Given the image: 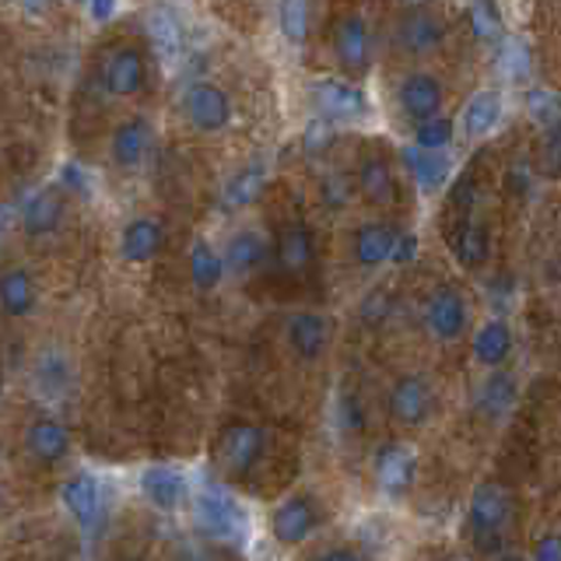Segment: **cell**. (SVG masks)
Returning <instances> with one entry per match:
<instances>
[{
  "label": "cell",
  "instance_id": "f35d334b",
  "mask_svg": "<svg viewBox=\"0 0 561 561\" xmlns=\"http://www.w3.org/2000/svg\"><path fill=\"white\" fill-rule=\"evenodd\" d=\"M333 137H337V119H330V116H312L309 123H306V134H302V140H306V151L309 154H320V151H327L330 145H333Z\"/></svg>",
  "mask_w": 561,
  "mask_h": 561
},
{
  "label": "cell",
  "instance_id": "2e32d148",
  "mask_svg": "<svg viewBox=\"0 0 561 561\" xmlns=\"http://www.w3.org/2000/svg\"><path fill=\"white\" fill-rule=\"evenodd\" d=\"M140 491H145V499L158 513H175L186 499V478H183V470L154 463L140 470Z\"/></svg>",
  "mask_w": 561,
  "mask_h": 561
},
{
  "label": "cell",
  "instance_id": "5b68a950",
  "mask_svg": "<svg viewBox=\"0 0 561 561\" xmlns=\"http://www.w3.org/2000/svg\"><path fill=\"white\" fill-rule=\"evenodd\" d=\"M467 320H470V309L460 291L449 285L432 291V298L425 302V323L435 333V341H443V344L460 341L467 330Z\"/></svg>",
  "mask_w": 561,
  "mask_h": 561
},
{
  "label": "cell",
  "instance_id": "4fadbf2b",
  "mask_svg": "<svg viewBox=\"0 0 561 561\" xmlns=\"http://www.w3.org/2000/svg\"><path fill=\"white\" fill-rule=\"evenodd\" d=\"M64 197H60V190H53V186H39V190H32L25 204H22V228H25V236L32 239H39V236H53L57 228L64 225Z\"/></svg>",
  "mask_w": 561,
  "mask_h": 561
},
{
  "label": "cell",
  "instance_id": "4316f807",
  "mask_svg": "<svg viewBox=\"0 0 561 561\" xmlns=\"http://www.w3.org/2000/svg\"><path fill=\"white\" fill-rule=\"evenodd\" d=\"M473 358L488 368L505 365V358L513 355V330L505 320H488L478 333H473Z\"/></svg>",
  "mask_w": 561,
  "mask_h": 561
},
{
  "label": "cell",
  "instance_id": "5bb4252c",
  "mask_svg": "<svg viewBox=\"0 0 561 561\" xmlns=\"http://www.w3.org/2000/svg\"><path fill=\"white\" fill-rule=\"evenodd\" d=\"M390 414L400 421V425H421L432 414V386L421 376H400L390 390Z\"/></svg>",
  "mask_w": 561,
  "mask_h": 561
},
{
  "label": "cell",
  "instance_id": "8fae6325",
  "mask_svg": "<svg viewBox=\"0 0 561 561\" xmlns=\"http://www.w3.org/2000/svg\"><path fill=\"white\" fill-rule=\"evenodd\" d=\"M397 39L403 49L414 53V57H425V53L443 46L446 25L438 22V14H432L428 8H408L397 22Z\"/></svg>",
  "mask_w": 561,
  "mask_h": 561
},
{
  "label": "cell",
  "instance_id": "83f0119b",
  "mask_svg": "<svg viewBox=\"0 0 561 561\" xmlns=\"http://www.w3.org/2000/svg\"><path fill=\"white\" fill-rule=\"evenodd\" d=\"M358 190L365 193V201L373 204H393L397 201V175L393 165L382 154L365 158L358 165Z\"/></svg>",
  "mask_w": 561,
  "mask_h": 561
},
{
  "label": "cell",
  "instance_id": "816d5d0a",
  "mask_svg": "<svg viewBox=\"0 0 561 561\" xmlns=\"http://www.w3.org/2000/svg\"><path fill=\"white\" fill-rule=\"evenodd\" d=\"M75 4H88V0H75Z\"/></svg>",
  "mask_w": 561,
  "mask_h": 561
},
{
  "label": "cell",
  "instance_id": "d6a6232c",
  "mask_svg": "<svg viewBox=\"0 0 561 561\" xmlns=\"http://www.w3.org/2000/svg\"><path fill=\"white\" fill-rule=\"evenodd\" d=\"M499 78L508 81V84H519L530 78V70H534V53L530 46H526L523 39H516V35H505V39L499 43Z\"/></svg>",
  "mask_w": 561,
  "mask_h": 561
},
{
  "label": "cell",
  "instance_id": "ee69618b",
  "mask_svg": "<svg viewBox=\"0 0 561 561\" xmlns=\"http://www.w3.org/2000/svg\"><path fill=\"white\" fill-rule=\"evenodd\" d=\"M543 165H548V172L561 175V127L548 130V145H543Z\"/></svg>",
  "mask_w": 561,
  "mask_h": 561
},
{
  "label": "cell",
  "instance_id": "9a60e30c",
  "mask_svg": "<svg viewBox=\"0 0 561 561\" xmlns=\"http://www.w3.org/2000/svg\"><path fill=\"white\" fill-rule=\"evenodd\" d=\"M285 341L295 351V358L316 362L323 358V351L330 344V323L320 312H295L285 327Z\"/></svg>",
  "mask_w": 561,
  "mask_h": 561
},
{
  "label": "cell",
  "instance_id": "7402d4cb",
  "mask_svg": "<svg viewBox=\"0 0 561 561\" xmlns=\"http://www.w3.org/2000/svg\"><path fill=\"white\" fill-rule=\"evenodd\" d=\"M154 145V134H151V123L148 119H127L119 123V127L113 130V162L123 165V169H134L148 158Z\"/></svg>",
  "mask_w": 561,
  "mask_h": 561
},
{
  "label": "cell",
  "instance_id": "bcb514c9",
  "mask_svg": "<svg viewBox=\"0 0 561 561\" xmlns=\"http://www.w3.org/2000/svg\"><path fill=\"white\" fill-rule=\"evenodd\" d=\"M534 558H540V561H561V534L540 537L537 548H534Z\"/></svg>",
  "mask_w": 561,
  "mask_h": 561
},
{
  "label": "cell",
  "instance_id": "ab89813d",
  "mask_svg": "<svg viewBox=\"0 0 561 561\" xmlns=\"http://www.w3.org/2000/svg\"><path fill=\"white\" fill-rule=\"evenodd\" d=\"M35 376H39L46 393H60L67 386V362L57 355V351H46V355L39 358V368H35Z\"/></svg>",
  "mask_w": 561,
  "mask_h": 561
},
{
  "label": "cell",
  "instance_id": "74e56055",
  "mask_svg": "<svg viewBox=\"0 0 561 561\" xmlns=\"http://www.w3.org/2000/svg\"><path fill=\"white\" fill-rule=\"evenodd\" d=\"M453 119L449 116H428V119H421L417 123V130H414V145L421 148H432V151H446L453 145Z\"/></svg>",
  "mask_w": 561,
  "mask_h": 561
},
{
  "label": "cell",
  "instance_id": "b9f144b4",
  "mask_svg": "<svg viewBox=\"0 0 561 561\" xmlns=\"http://www.w3.org/2000/svg\"><path fill=\"white\" fill-rule=\"evenodd\" d=\"M393 312V298L386 295V291H373L362 302V320L365 323H379V320H386V316Z\"/></svg>",
  "mask_w": 561,
  "mask_h": 561
},
{
  "label": "cell",
  "instance_id": "d590c367",
  "mask_svg": "<svg viewBox=\"0 0 561 561\" xmlns=\"http://www.w3.org/2000/svg\"><path fill=\"white\" fill-rule=\"evenodd\" d=\"M277 22H280V35H285L291 46H302L309 32V0H280Z\"/></svg>",
  "mask_w": 561,
  "mask_h": 561
},
{
  "label": "cell",
  "instance_id": "7a4b0ae2",
  "mask_svg": "<svg viewBox=\"0 0 561 561\" xmlns=\"http://www.w3.org/2000/svg\"><path fill=\"white\" fill-rule=\"evenodd\" d=\"M309 95L316 113H323L337 123H355V119H368L373 113V102H368V92L358 88L355 81H337V78H323L309 84Z\"/></svg>",
  "mask_w": 561,
  "mask_h": 561
},
{
  "label": "cell",
  "instance_id": "d4e9b609",
  "mask_svg": "<svg viewBox=\"0 0 561 561\" xmlns=\"http://www.w3.org/2000/svg\"><path fill=\"white\" fill-rule=\"evenodd\" d=\"M263 186H267V162H250V165H242L232 180L225 183L221 190V207L225 210H242V207H250Z\"/></svg>",
  "mask_w": 561,
  "mask_h": 561
},
{
  "label": "cell",
  "instance_id": "f6af8a7d",
  "mask_svg": "<svg viewBox=\"0 0 561 561\" xmlns=\"http://www.w3.org/2000/svg\"><path fill=\"white\" fill-rule=\"evenodd\" d=\"M60 180H64V186H70L75 193H88L92 186V180H88V169H81V165H64V172H60Z\"/></svg>",
  "mask_w": 561,
  "mask_h": 561
},
{
  "label": "cell",
  "instance_id": "8992f818",
  "mask_svg": "<svg viewBox=\"0 0 561 561\" xmlns=\"http://www.w3.org/2000/svg\"><path fill=\"white\" fill-rule=\"evenodd\" d=\"M333 53L351 75H365L373 67V32H368V22L362 14H344L333 25Z\"/></svg>",
  "mask_w": 561,
  "mask_h": 561
},
{
  "label": "cell",
  "instance_id": "3957f363",
  "mask_svg": "<svg viewBox=\"0 0 561 561\" xmlns=\"http://www.w3.org/2000/svg\"><path fill=\"white\" fill-rule=\"evenodd\" d=\"M183 113L197 130L218 134V130L228 127V123H232V102H228V95L221 92L218 84L197 81V84H190L183 92Z\"/></svg>",
  "mask_w": 561,
  "mask_h": 561
},
{
  "label": "cell",
  "instance_id": "ffe728a7",
  "mask_svg": "<svg viewBox=\"0 0 561 561\" xmlns=\"http://www.w3.org/2000/svg\"><path fill=\"white\" fill-rule=\"evenodd\" d=\"M397 239H400V228L368 221V225H362L358 232H355V242H351V250H355V260L362 263V267H379V263H390L393 260Z\"/></svg>",
  "mask_w": 561,
  "mask_h": 561
},
{
  "label": "cell",
  "instance_id": "f546056e",
  "mask_svg": "<svg viewBox=\"0 0 561 561\" xmlns=\"http://www.w3.org/2000/svg\"><path fill=\"white\" fill-rule=\"evenodd\" d=\"M263 256H267V239H263L260 232H253V228H242V232H236L232 239H228L225 245V263L228 271L245 277L250 271H256Z\"/></svg>",
  "mask_w": 561,
  "mask_h": 561
},
{
  "label": "cell",
  "instance_id": "ba28073f",
  "mask_svg": "<svg viewBox=\"0 0 561 561\" xmlns=\"http://www.w3.org/2000/svg\"><path fill=\"white\" fill-rule=\"evenodd\" d=\"M145 78H148V64L137 46H119L102 60V84L110 95L130 99L145 88Z\"/></svg>",
  "mask_w": 561,
  "mask_h": 561
},
{
  "label": "cell",
  "instance_id": "1f68e13d",
  "mask_svg": "<svg viewBox=\"0 0 561 561\" xmlns=\"http://www.w3.org/2000/svg\"><path fill=\"white\" fill-rule=\"evenodd\" d=\"M0 302H4L8 316H28L35 309V280L25 267H11L0 277Z\"/></svg>",
  "mask_w": 561,
  "mask_h": 561
},
{
  "label": "cell",
  "instance_id": "8d00e7d4",
  "mask_svg": "<svg viewBox=\"0 0 561 561\" xmlns=\"http://www.w3.org/2000/svg\"><path fill=\"white\" fill-rule=\"evenodd\" d=\"M456 253L467 263V267H478V263L488 260L491 253V239H488V228L478 225V221H467L460 228V236H456Z\"/></svg>",
  "mask_w": 561,
  "mask_h": 561
},
{
  "label": "cell",
  "instance_id": "c3c4849f",
  "mask_svg": "<svg viewBox=\"0 0 561 561\" xmlns=\"http://www.w3.org/2000/svg\"><path fill=\"white\" fill-rule=\"evenodd\" d=\"M88 14H92V22H110V18L116 14V0H88Z\"/></svg>",
  "mask_w": 561,
  "mask_h": 561
},
{
  "label": "cell",
  "instance_id": "e575fe53",
  "mask_svg": "<svg viewBox=\"0 0 561 561\" xmlns=\"http://www.w3.org/2000/svg\"><path fill=\"white\" fill-rule=\"evenodd\" d=\"M470 28H473V39H481V43L505 39V18L495 0H470Z\"/></svg>",
  "mask_w": 561,
  "mask_h": 561
},
{
  "label": "cell",
  "instance_id": "ac0fdd59",
  "mask_svg": "<svg viewBox=\"0 0 561 561\" xmlns=\"http://www.w3.org/2000/svg\"><path fill=\"white\" fill-rule=\"evenodd\" d=\"M403 169L411 172V180L421 193H438L446 186L449 172H453V162L446 151H432V148H421V145H411L403 148Z\"/></svg>",
  "mask_w": 561,
  "mask_h": 561
},
{
  "label": "cell",
  "instance_id": "836d02e7",
  "mask_svg": "<svg viewBox=\"0 0 561 561\" xmlns=\"http://www.w3.org/2000/svg\"><path fill=\"white\" fill-rule=\"evenodd\" d=\"M526 116H530L543 134L558 130L561 127V95L554 88H530V92H526Z\"/></svg>",
  "mask_w": 561,
  "mask_h": 561
},
{
  "label": "cell",
  "instance_id": "cb8c5ba5",
  "mask_svg": "<svg viewBox=\"0 0 561 561\" xmlns=\"http://www.w3.org/2000/svg\"><path fill=\"white\" fill-rule=\"evenodd\" d=\"M158 250H162V225H158L154 218H134V221H127V228H123V236H119L123 260L145 263Z\"/></svg>",
  "mask_w": 561,
  "mask_h": 561
},
{
  "label": "cell",
  "instance_id": "f1b7e54d",
  "mask_svg": "<svg viewBox=\"0 0 561 561\" xmlns=\"http://www.w3.org/2000/svg\"><path fill=\"white\" fill-rule=\"evenodd\" d=\"M316 256V236L306 221H295L288 225L285 232L277 239V260L285 271H306Z\"/></svg>",
  "mask_w": 561,
  "mask_h": 561
},
{
  "label": "cell",
  "instance_id": "603a6c76",
  "mask_svg": "<svg viewBox=\"0 0 561 561\" xmlns=\"http://www.w3.org/2000/svg\"><path fill=\"white\" fill-rule=\"evenodd\" d=\"M516 397H519V386H516V376L505 373V368H499V373H491L481 390H478V411L488 417V421H502L508 411L516 408Z\"/></svg>",
  "mask_w": 561,
  "mask_h": 561
},
{
  "label": "cell",
  "instance_id": "60d3db41",
  "mask_svg": "<svg viewBox=\"0 0 561 561\" xmlns=\"http://www.w3.org/2000/svg\"><path fill=\"white\" fill-rule=\"evenodd\" d=\"M362 425H365V411H362L358 397L341 393L337 397V428L341 432H358Z\"/></svg>",
  "mask_w": 561,
  "mask_h": 561
},
{
  "label": "cell",
  "instance_id": "681fc988",
  "mask_svg": "<svg viewBox=\"0 0 561 561\" xmlns=\"http://www.w3.org/2000/svg\"><path fill=\"white\" fill-rule=\"evenodd\" d=\"M453 201H456V204H460V207H470L473 201H478V186H473L470 180H463L460 186H456V190H453Z\"/></svg>",
  "mask_w": 561,
  "mask_h": 561
},
{
  "label": "cell",
  "instance_id": "484cf974",
  "mask_svg": "<svg viewBox=\"0 0 561 561\" xmlns=\"http://www.w3.org/2000/svg\"><path fill=\"white\" fill-rule=\"evenodd\" d=\"M460 123H463V134L470 140L488 137L502 123V99H499V92H478V95H470L467 105H463V113H460Z\"/></svg>",
  "mask_w": 561,
  "mask_h": 561
},
{
  "label": "cell",
  "instance_id": "9c48e42d",
  "mask_svg": "<svg viewBox=\"0 0 561 561\" xmlns=\"http://www.w3.org/2000/svg\"><path fill=\"white\" fill-rule=\"evenodd\" d=\"M263 446H267V435H263L260 425H232L225 428L221 443H218V460L228 473H250L256 467V460L263 456Z\"/></svg>",
  "mask_w": 561,
  "mask_h": 561
},
{
  "label": "cell",
  "instance_id": "4dcf8cb0",
  "mask_svg": "<svg viewBox=\"0 0 561 561\" xmlns=\"http://www.w3.org/2000/svg\"><path fill=\"white\" fill-rule=\"evenodd\" d=\"M225 271H228V263H225V256L215 250V245H210L207 239L193 242V250H190V277H193V285H197L201 291L218 288Z\"/></svg>",
  "mask_w": 561,
  "mask_h": 561
},
{
  "label": "cell",
  "instance_id": "6da1fadb",
  "mask_svg": "<svg viewBox=\"0 0 561 561\" xmlns=\"http://www.w3.org/2000/svg\"><path fill=\"white\" fill-rule=\"evenodd\" d=\"M193 523L207 540L221 543H242L250 534V516L245 508L221 488H201L193 495Z\"/></svg>",
  "mask_w": 561,
  "mask_h": 561
},
{
  "label": "cell",
  "instance_id": "30bf717a",
  "mask_svg": "<svg viewBox=\"0 0 561 561\" xmlns=\"http://www.w3.org/2000/svg\"><path fill=\"white\" fill-rule=\"evenodd\" d=\"M316 523H320L316 502L309 495H291L271 513V537L277 543H302L316 530Z\"/></svg>",
  "mask_w": 561,
  "mask_h": 561
},
{
  "label": "cell",
  "instance_id": "7bdbcfd3",
  "mask_svg": "<svg viewBox=\"0 0 561 561\" xmlns=\"http://www.w3.org/2000/svg\"><path fill=\"white\" fill-rule=\"evenodd\" d=\"M323 201H327V207H344L351 201V183L344 175H330V180H323Z\"/></svg>",
  "mask_w": 561,
  "mask_h": 561
},
{
  "label": "cell",
  "instance_id": "d6986e66",
  "mask_svg": "<svg viewBox=\"0 0 561 561\" xmlns=\"http://www.w3.org/2000/svg\"><path fill=\"white\" fill-rule=\"evenodd\" d=\"M148 39L154 46V53L162 57L165 64L180 60L183 49H186V32H183V18L175 14V8L169 4H158L148 14Z\"/></svg>",
  "mask_w": 561,
  "mask_h": 561
},
{
  "label": "cell",
  "instance_id": "277c9868",
  "mask_svg": "<svg viewBox=\"0 0 561 561\" xmlns=\"http://www.w3.org/2000/svg\"><path fill=\"white\" fill-rule=\"evenodd\" d=\"M60 502L70 513L84 534H95L102 530L105 523V502H102V488L92 473H75V478H67L64 488H60Z\"/></svg>",
  "mask_w": 561,
  "mask_h": 561
},
{
  "label": "cell",
  "instance_id": "e0dca14e",
  "mask_svg": "<svg viewBox=\"0 0 561 561\" xmlns=\"http://www.w3.org/2000/svg\"><path fill=\"white\" fill-rule=\"evenodd\" d=\"M397 99H400L403 116H411L414 123H421L428 116H438V110H443V84H438V78L414 70V75H408L400 81Z\"/></svg>",
  "mask_w": 561,
  "mask_h": 561
},
{
  "label": "cell",
  "instance_id": "7c38bea8",
  "mask_svg": "<svg viewBox=\"0 0 561 561\" xmlns=\"http://www.w3.org/2000/svg\"><path fill=\"white\" fill-rule=\"evenodd\" d=\"M414 473H417V456L411 446L403 443H386L379 453H376V481L386 495H403V491H411L414 484Z\"/></svg>",
  "mask_w": 561,
  "mask_h": 561
},
{
  "label": "cell",
  "instance_id": "44dd1931",
  "mask_svg": "<svg viewBox=\"0 0 561 561\" xmlns=\"http://www.w3.org/2000/svg\"><path fill=\"white\" fill-rule=\"evenodd\" d=\"M25 449L39 463H57L70 453V432L60 425L57 417H35L25 432Z\"/></svg>",
  "mask_w": 561,
  "mask_h": 561
},
{
  "label": "cell",
  "instance_id": "f907efd6",
  "mask_svg": "<svg viewBox=\"0 0 561 561\" xmlns=\"http://www.w3.org/2000/svg\"><path fill=\"white\" fill-rule=\"evenodd\" d=\"M323 558H355V551H347V548H330V551H323Z\"/></svg>",
  "mask_w": 561,
  "mask_h": 561
},
{
  "label": "cell",
  "instance_id": "7dc6e473",
  "mask_svg": "<svg viewBox=\"0 0 561 561\" xmlns=\"http://www.w3.org/2000/svg\"><path fill=\"white\" fill-rule=\"evenodd\" d=\"M417 256V236H411V232H400V239H397V250H393V260L390 263H411Z\"/></svg>",
  "mask_w": 561,
  "mask_h": 561
},
{
  "label": "cell",
  "instance_id": "52a82bcc",
  "mask_svg": "<svg viewBox=\"0 0 561 561\" xmlns=\"http://www.w3.org/2000/svg\"><path fill=\"white\" fill-rule=\"evenodd\" d=\"M508 519H513V495L495 484V481H484L473 488L470 495V526L478 537H495L502 534Z\"/></svg>",
  "mask_w": 561,
  "mask_h": 561
}]
</instances>
